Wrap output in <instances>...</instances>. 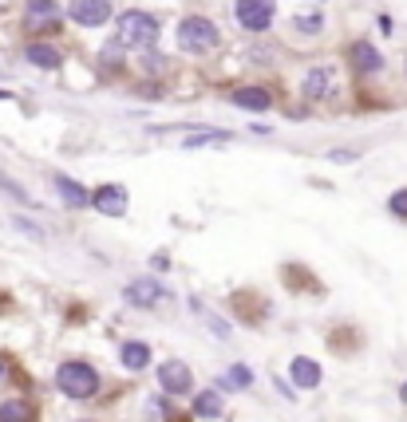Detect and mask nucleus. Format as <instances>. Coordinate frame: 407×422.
<instances>
[{
	"mask_svg": "<svg viewBox=\"0 0 407 422\" xmlns=\"http://www.w3.org/2000/svg\"><path fill=\"white\" fill-rule=\"evenodd\" d=\"M154 40H159V20L154 16L131 8V13H123L115 20V48H143L147 51Z\"/></svg>",
	"mask_w": 407,
	"mask_h": 422,
	"instance_id": "obj_1",
	"label": "nucleus"
},
{
	"mask_svg": "<svg viewBox=\"0 0 407 422\" xmlns=\"http://www.w3.org/2000/svg\"><path fill=\"white\" fill-rule=\"evenodd\" d=\"M218 40H222V32H218V24L206 20V16H186V20H178V48L182 51L206 56V51L218 48Z\"/></svg>",
	"mask_w": 407,
	"mask_h": 422,
	"instance_id": "obj_2",
	"label": "nucleus"
},
{
	"mask_svg": "<svg viewBox=\"0 0 407 422\" xmlns=\"http://www.w3.org/2000/svg\"><path fill=\"white\" fill-rule=\"evenodd\" d=\"M56 387H60L67 398H91L99 391V371L91 363H60V371H56Z\"/></svg>",
	"mask_w": 407,
	"mask_h": 422,
	"instance_id": "obj_3",
	"label": "nucleus"
},
{
	"mask_svg": "<svg viewBox=\"0 0 407 422\" xmlns=\"http://www.w3.org/2000/svg\"><path fill=\"white\" fill-rule=\"evenodd\" d=\"M234 16H237V24L249 28V32H265L273 24V0H237Z\"/></svg>",
	"mask_w": 407,
	"mask_h": 422,
	"instance_id": "obj_4",
	"label": "nucleus"
},
{
	"mask_svg": "<svg viewBox=\"0 0 407 422\" xmlns=\"http://www.w3.org/2000/svg\"><path fill=\"white\" fill-rule=\"evenodd\" d=\"M67 16L83 28H99V24L111 20V0H72V4H67Z\"/></svg>",
	"mask_w": 407,
	"mask_h": 422,
	"instance_id": "obj_5",
	"label": "nucleus"
},
{
	"mask_svg": "<svg viewBox=\"0 0 407 422\" xmlns=\"http://www.w3.org/2000/svg\"><path fill=\"white\" fill-rule=\"evenodd\" d=\"M91 205H95L103 218H123L127 213V190L123 186H99L91 193Z\"/></svg>",
	"mask_w": 407,
	"mask_h": 422,
	"instance_id": "obj_6",
	"label": "nucleus"
},
{
	"mask_svg": "<svg viewBox=\"0 0 407 422\" xmlns=\"http://www.w3.org/2000/svg\"><path fill=\"white\" fill-rule=\"evenodd\" d=\"M159 383H162V391H166V395H186V391H190V383H194V375H190V367H186V363L170 359V363H162V367H159Z\"/></svg>",
	"mask_w": 407,
	"mask_h": 422,
	"instance_id": "obj_7",
	"label": "nucleus"
},
{
	"mask_svg": "<svg viewBox=\"0 0 407 422\" xmlns=\"http://www.w3.org/2000/svg\"><path fill=\"white\" fill-rule=\"evenodd\" d=\"M333 91H336V75H333V67H312V72L305 75V83H301V95L312 99V103L328 99Z\"/></svg>",
	"mask_w": 407,
	"mask_h": 422,
	"instance_id": "obj_8",
	"label": "nucleus"
},
{
	"mask_svg": "<svg viewBox=\"0 0 407 422\" xmlns=\"http://www.w3.org/2000/svg\"><path fill=\"white\" fill-rule=\"evenodd\" d=\"M234 107H241V111H269L273 107V95L265 91V87H237L234 91Z\"/></svg>",
	"mask_w": 407,
	"mask_h": 422,
	"instance_id": "obj_9",
	"label": "nucleus"
},
{
	"mask_svg": "<svg viewBox=\"0 0 407 422\" xmlns=\"http://www.w3.org/2000/svg\"><path fill=\"white\" fill-rule=\"evenodd\" d=\"M127 300L138 304V308H150V304L162 300V284L159 280H131L127 284Z\"/></svg>",
	"mask_w": 407,
	"mask_h": 422,
	"instance_id": "obj_10",
	"label": "nucleus"
},
{
	"mask_svg": "<svg viewBox=\"0 0 407 422\" xmlns=\"http://www.w3.org/2000/svg\"><path fill=\"white\" fill-rule=\"evenodd\" d=\"M51 186L60 190V197H63V205H72V209H79V205H87L91 202V193L79 186V181H72L67 174H51Z\"/></svg>",
	"mask_w": 407,
	"mask_h": 422,
	"instance_id": "obj_11",
	"label": "nucleus"
},
{
	"mask_svg": "<svg viewBox=\"0 0 407 422\" xmlns=\"http://www.w3.org/2000/svg\"><path fill=\"white\" fill-rule=\"evenodd\" d=\"M348 60H352V67H360V72H380V67H383V56L372 48L368 40L352 44V48H348Z\"/></svg>",
	"mask_w": 407,
	"mask_h": 422,
	"instance_id": "obj_12",
	"label": "nucleus"
},
{
	"mask_svg": "<svg viewBox=\"0 0 407 422\" xmlns=\"http://www.w3.org/2000/svg\"><path fill=\"white\" fill-rule=\"evenodd\" d=\"M293 383L301 387V391L321 387V367H317L312 359H305V355H296V359H293Z\"/></svg>",
	"mask_w": 407,
	"mask_h": 422,
	"instance_id": "obj_13",
	"label": "nucleus"
},
{
	"mask_svg": "<svg viewBox=\"0 0 407 422\" xmlns=\"http://www.w3.org/2000/svg\"><path fill=\"white\" fill-rule=\"evenodd\" d=\"M119 359H123L127 371H143L150 363V348L147 343H138V339H127L123 348H119Z\"/></svg>",
	"mask_w": 407,
	"mask_h": 422,
	"instance_id": "obj_14",
	"label": "nucleus"
},
{
	"mask_svg": "<svg viewBox=\"0 0 407 422\" xmlns=\"http://www.w3.org/2000/svg\"><path fill=\"white\" fill-rule=\"evenodd\" d=\"M28 24H56V16H60V4L56 0H28Z\"/></svg>",
	"mask_w": 407,
	"mask_h": 422,
	"instance_id": "obj_15",
	"label": "nucleus"
},
{
	"mask_svg": "<svg viewBox=\"0 0 407 422\" xmlns=\"http://www.w3.org/2000/svg\"><path fill=\"white\" fill-rule=\"evenodd\" d=\"M28 63H36V67H44V72H51V67H60L63 63V56L56 48H51V44H28Z\"/></svg>",
	"mask_w": 407,
	"mask_h": 422,
	"instance_id": "obj_16",
	"label": "nucleus"
},
{
	"mask_svg": "<svg viewBox=\"0 0 407 422\" xmlns=\"http://www.w3.org/2000/svg\"><path fill=\"white\" fill-rule=\"evenodd\" d=\"M194 414L198 419H218V414H222V395H218V391H202V395L194 398Z\"/></svg>",
	"mask_w": 407,
	"mask_h": 422,
	"instance_id": "obj_17",
	"label": "nucleus"
},
{
	"mask_svg": "<svg viewBox=\"0 0 407 422\" xmlns=\"http://www.w3.org/2000/svg\"><path fill=\"white\" fill-rule=\"evenodd\" d=\"M0 422H36V419H32V407H28V403L8 398V403H0Z\"/></svg>",
	"mask_w": 407,
	"mask_h": 422,
	"instance_id": "obj_18",
	"label": "nucleus"
},
{
	"mask_svg": "<svg viewBox=\"0 0 407 422\" xmlns=\"http://www.w3.org/2000/svg\"><path fill=\"white\" fill-rule=\"evenodd\" d=\"M218 383H222V387H249V383H253V371H249V367H241V363H234V367H230V375H225V379H218Z\"/></svg>",
	"mask_w": 407,
	"mask_h": 422,
	"instance_id": "obj_19",
	"label": "nucleus"
},
{
	"mask_svg": "<svg viewBox=\"0 0 407 422\" xmlns=\"http://www.w3.org/2000/svg\"><path fill=\"white\" fill-rule=\"evenodd\" d=\"M210 143H230V131H202V134H190L186 146L194 150V146H210Z\"/></svg>",
	"mask_w": 407,
	"mask_h": 422,
	"instance_id": "obj_20",
	"label": "nucleus"
},
{
	"mask_svg": "<svg viewBox=\"0 0 407 422\" xmlns=\"http://www.w3.org/2000/svg\"><path fill=\"white\" fill-rule=\"evenodd\" d=\"M388 209H392V213H399V218H407V190L392 193V202H388Z\"/></svg>",
	"mask_w": 407,
	"mask_h": 422,
	"instance_id": "obj_21",
	"label": "nucleus"
},
{
	"mask_svg": "<svg viewBox=\"0 0 407 422\" xmlns=\"http://www.w3.org/2000/svg\"><path fill=\"white\" fill-rule=\"evenodd\" d=\"M0 190H8L13 197H20V202H32V197L24 193V186H16V181H13V178H4V174H0Z\"/></svg>",
	"mask_w": 407,
	"mask_h": 422,
	"instance_id": "obj_22",
	"label": "nucleus"
},
{
	"mask_svg": "<svg viewBox=\"0 0 407 422\" xmlns=\"http://www.w3.org/2000/svg\"><path fill=\"white\" fill-rule=\"evenodd\" d=\"M162 56H154V51H143V67H147V72H162Z\"/></svg>",
	"mask_w": 407,
	"mask_h": 422,
	"instance_id": "obj_23",
	"label": "nucleus"
},
{
	"mask_svg": "<svg viewBox=\"0 0 407 422\" xmlns=\"http://www.w3.org/2000/svg\"><path fill=\"white\" fill-rule=\"evenodd\" d=\"M296 28H301V32H321V20H317V16H309V20L301 16V20H296Z\"/></svg>",
	"mask_w": 407,
	"mask_h": 422,
	"instance_id": "obj_24",
	"label": "nucleus"
},
{
	"mask_svg": "<svg viewBox=\"0 0 407 422\" xmlns=\"http://www.w3.org/2000/svg\"><path fill=\"white\" fill-rule=\"evenodd\" d=\"M348 158H356L352 150H333V162H348Z\"/></svg>",
	"mask_w": 407,
	"mask_h": 422,
	"instance_id": "obj_25",
	"label": "nucleus"
},
{
	"mask_svg": "<svg viewBox=\"0 0 407 422\" xmlns=\"http://www.w3.org/2000/svg\"><path fill=\"white\" fill-rule=\"evenodd\" d=\"M399 398H404V403H407V383H404V387H399Z\"/></svg>",
	"mask_w": 407,
	"mask_h": 422,
	"instance_id": "obj_26",
	"label": "nucleus"
},
{
	"mask_svg": "<svg viewBox=\"0 0 407 422\" xmlns=\"http://www.w3.org/2000/svg\"><path fill=\"white\" fill-rule=\"evenodd\" d=\"M0 375H4V363H0Z\"/></svg>",
	"mask_w": 407,
	"mask_h": 422,
	"instance_id": "obj_27",
	"label": "nucleus"
}]
</instances>
